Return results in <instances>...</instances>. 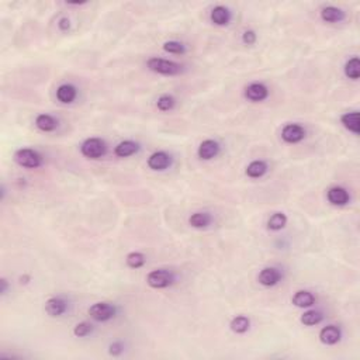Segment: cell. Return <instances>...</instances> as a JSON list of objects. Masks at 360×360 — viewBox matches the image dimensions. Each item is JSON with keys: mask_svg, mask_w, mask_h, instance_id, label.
<instances>
[{"mask_svg": "<svg viewBox=\"0 0 360 360\" xmlns=\"http://www.w3.org/2000/svg\"><path fill=\"white\" fill-rule=\"evenodd\" d=\"M14 161L18 166L27 167V169H37L43 165V158L39 155L37 151L30 150V148H24V150H18L14 154Z\"/></svg>", "mask_w": 360, "mask_h": 360, "instance_id": "6da1fadb", "label": "cell"}, {"mask_svg": "<svg viewBox=\"0 0 360 360\" xmlns=\"http://www.w3.org/2000/svg\"><path fill=\"white\" fill-rule=\"evenodd\" d=\"M146 65L150 68L152 72L159 73V75H178L182 71V67L173 61H167V59H162V58H151L146 62Z\"/></svg>", "mask_w": 360, "mask_h": 360, "instance_id": "7a4b0ae2", "label": "cell"}, {"mask_svg": "<svg viewBox=\"0 0 360 360\" xmlns=\"http://www.w3.org/2000/svg\"><path fill=\"white\" fill-rule=\"evenodd\" d=\"M80 152L88 159H99L105 154V144L103 139L89 138L80 146Z\"/></svg>", "mask_w": 360, "mask_h": 360, "instance_id": "3957f363", "label": "cell"}, {"mask_svg": "<svg viewBox=\"0 0 360 360\" xmlns=\"http://www.w3.org/2000/svg\"><path fill=\"white\" fill-rule=\"evenodd\" d=\"M173 280H175V277H173L172 273L163 270V269L152 270L146 276V283L152 288H166L172 284Z\"/></svg>", "mask_w": 360, "mask_h": 360, "instance_id": "277c9868", "label": "cell"}, {"mask_svg": "<svg viewBox=\"0 0 360 360\" xmlns=\"http://www.w3.org/2000/svg\"><path fill=\"white\" fill-rule=\"evenodd\" d=\"M116 307L109 303H96L89 308V315L97 322L110 321L116 315Z\"/></svg>", "mask_w": 360, "mask_h": 360, "instance_id": "5b68a950", "label": "cell"}, {"mask_svg": "<svg viewBox=\"0 0 360 360\" xmlns=\"http://www.w3.org/2000/svg\"><path fill=\"white\" fill-rule=\"evenodd\" d=\"M305 137V130L300 124H287L282 130V139L287 144H299Z\"/></svg>", "mask_w": 360, "mask_h": 360, "instance_id": "8992f818", "label": "cell"}, {"mask_svg": "<svg viewBox=\"0 0 360 360\" xmlns=\"http://www.w3.org/2000/svg\"><path fill=\"white\" fill-rule=\"evenodd\" d=\"M171 155L165 151H156L148 158V166L152 171H165L171 165Z\"/></svg>", "mask_w": 360, "mask_h": 360, "instance_id": "52a82bcc", "label": "cell"}, {"mask_svg": "<svg viewBox=\"0 0 360 360\" xmlns=\"http://www.w3.org/2000/svg\"><path fill=\"white\" fill-rule=\"evenodd\" d=\"M245 96L246 99L250 100V101H255V103H259V101H263V100L267 99L269 96V89L263 83H259V82H255V83H250L246 86L245 89Z\"/></svg>", "mask_w": 360, "mask_h": 360, "instance_id": "ba28073f", "label": "cell"}, {"mask_svg": "<svg viewBox=\"0 0 360 360\" xmlns=\"http://www.w3.org/2000/svg\"><path fill=\"white\" fill-rule=\"evenodd\" d=\"M280 280H282V273L277 270L276 267H265L259 271V276H258V282L265 287H273L279 284Z\"/></svg>", "mask_w": 360, "mask_h": 360, "instance_id": "9c48e42d", "label": "cell"}, {"mask_svg": "<svg viewBox=\"0 0 360 360\" xmlns=\"http://www.w3.org/2000/svg\"><path fill=\"white\" fill-rule=\"evenodd\" d=\"M220 154V145L214 139H204L197 150V155L203 161H210Z\"/></svg>", "mask_w": 360, "mask_h": 360, "instance_id": "30bf717a", "label": "cell"}, {"mask_svg": "<svg viewBox=\"0 0 360 360\" xmlns=\"http://www.w3.org/2000/svg\"><path fill=\"white\" fill-rule=\"evenodd\" d=\"M327 199L332 205L342 207V205H346L349 203V193L346 188L341 187V186H333L327 192Z\"/></svg>", "mask_w": 360, "mask_h": 360, "instance_id": "8fae6325", "label": "cell"}, {"mask_svg": "<svg viewBox=\"0 0 360 360\" xmlns=\"http://www.w3.org/2000/svg\"><path fill=\"white\" fill-rule=\"evenodd\" d=\"M341 329L335 325H328V327L322 328L321 332H320V341L324 345H336L341 341Z\"/></svg>", "mask_w": 360, "mask_h": 360, "instance_id": "7c38bea8", "label": "cell"}, {"mask_svg": "<svg viewBox=\"0 0 360 360\" xmlns=\"http://www.w3.org/2000/svg\"><path fill=\"white\" fill-rule=\"evenodd\" d=\"M67 308V301L61 297H52L45 303V311L51 316H61L62 314H65Z\"/></svg>", "mask_w": 360, "mask_h": 360, "instance_id": "4fadbf2b", "label": "cell"}, {"mask_svg": "<svg viewBox=\"0 0 360 360\" xmlns=\"http://www.w3.org/2000/svg\"><path fill=\"white\" fill-rule=\"evenodd\" d=\"M76 96H78V90H76V88L73 84L63 83L56 89V99L59 100L61 103H63V104L72 103L73 100L76 99Z\"/></svg>", "mask_w": 360, "mask_h": 360, "instance_id": "5bb4252c", "label": "cell"}, {"mask_svg": "<svg viewBox=\"0 0 360 360\" xmlns=\"http://www.w3.org/2000/svg\"><path fill=\"white\" fill-rule=\"evenodd\" d=\"M341 122L344 124L346 130H349L350 133L356 134V135L360 134V117L357 111L345 113L344 116L341 117Z\"/></svg>", "mask_w": 360, "mask_h": 360, "instance_id": "9a60e30c", "label": "cell"}, {"mask_svg": "<svg viewBox=\"0 0 360 360\" xmlns=\"http://www.w3.org/2000/svg\"><path fill=\"white\" fill-rule=\"evenodd\" d=\"M321 18L324 23H339L345 18V11L335 6H327L321 10Z\"/></svg>", "mask_w": 360, "mask_h": 360, "instance_id": "2e32d148", "label": "cell"}, {"mask_svg": "<svg viewBox=\"0 0 360 360\" xmlns=\"http://www.w3.org/2000/svg\"><path fill=\"white\" fill-rule=\"evenodd\" d=\"M291 301L299 308H310V307L315 304V297L310 291L301 290V291H297V293L294 294Z\"/></svg>", "mask_w": 360, "mask_h": 360, "instance_id": "e0dca14e", "label": "cell"}, {"mask_svg": "<svg viewBox=\"0 0 360 360\" xmlns=\"http://www.w3.org/2000/svg\"><path fill=\"white\" fill-rule=\"evenodd\" d=\"M138 150L139 145L137 144L135 141L127 139V141H122V142H120V144L117 145L116 148H114V154H116V156H118V158H127V156L134 155Z\"/></svg>", "mask_w": 360, "mask_h": 360, "instance_id": "ac0fdd59", "label": "cell"}, {"mask_svg": "<svg viewBox=\"0 0 360 360\" xmlns=\"http://www.w3.org/2000/svg\"><path fill=\"white\" fill-rule=\"evenodd\" d=\"M210 18L211 22L214 23L216 26H227L231 16H229V11H228L227 7H224V6H217V7H214V9L211 10Z\"/></svg>", "mask_w": 360, "mask_h": 360, "instance_id": "d6986e66", "label": "cell"}, {"mask_svg": "<svg viewBox=\"0 0 360 360\" xmlns=\"http://www.w3.org/2000/svg\"><path fill=\"white\" fill-rule=\"evenodd\" d=\"M35 125L38 130L44 131V133H51L54 131L58 125V121L55 118L50 114H39L37 118H35Z\"/></svg>", "mask_w": 360, "mask_h": 360, "instance_id": "ffe728a7", "label": "cell"}, {"mask_svg": "<svg viewBox=\"0 0 360 360\" xmlns=\"http://www.w3.org/2000/svg\"><path fill=\"white\" fill-rule=\"evenodd\" d=\"M245 172H246V175L252 179L262 178V176L267 172L266 162H263V161L250 162L249 165L246 166V171H245Z\"/></svg>", "mask_w": 360, "mask_h": 360, "instance_id": "44dd1931", "label": "cell"}, {"mask_svg": "<svg viewBox=\"0 0 360 360\" xmlns=\"http://www.w3.org/2000/svg\"><path fill=\"white\" fill-rule=\"evenodd\" d=\"M188 222L193 228H207L211 224V216L208 213H194L188 218Z\"/></svg>", "mask_w": 360, "mask_h": 360, "instance_id": "7402d4cb", "label": "cell"}, {"mask_svg": "<svg viewBox=\"0 0 360 360\" xmlns=\"http://www.w3.org/2000/svg\"><path fill=\"white\" fill-rule=\"evenodd\" d=\"M345 75L346 78L352 79V80H357L360 76V61L357 56L350 58L349 61L346 62L345 65Z\"/></svg>", "mask_w": 360, "mask_h": 360, "instance_id": "603a6c76", "label": "cell"}, {"mask_svg": "<svg viewBox=\"0 0 360 360\" xmlns=\"http://www.w3.org/2000/svg\"><path fill=\"white\" fill-rule=\"evenodd\" d=\"M250 327V321L248 316L245 315H238L234 318L231 324H229V328L231 331L235 333H245Z\"/></svg>", "mask_w": 360, "mask_h": 360, "instance_id": "cb8c5ba5", "label": "cell"}, {"mask_svg": "<svg viewBox=\"0 0 360 360\" xmlns=\"http://www.w3.org/2000/svg\"><path fill=\"white\" fill-rule=\"evenodd\" d=\"M286 224H287V217H286V214H284V213H274V214L269 218V221H267V228H269L270 231H280V229H283V228L286 227Z\"/></svg>", "mask_w": 360, "mask_h": 360, "instance_id": "d4e9b609", "label": "cell"}, {"mask_svg": "<svg viewBox=\"0 0 360 360\" xmlns=\"http://www.w3.org/2000/svg\"><path fill=\"white\" fill-rule=\"evenodd\" d=\"M322 320H324V315H322L320 311H315V310L307 311V312H304V314L301 315V322H303L304 325H307V327H314V325H318Z\"/></svg>", "mask_w": 360, "mask_h": 360, "instance_id": "484cf974", "label": "cell"}, {"mask_svg": "<svg viewBox=\"0 0 360 360\" xmlns=\"http://www.w3.org/2000/svg\"><path fill=\"white\" fill-rule=\"evenodd\" d=\"M125 262L131 269H139L145 265V256L141 252H131L125 258Z\"/></svg>", "mask_w": 360, "mask_h": 360, "instance_id": "4316f807", "label": "cell"}, {"mask_svg": "<svg viewBox=\"0 0 360 360\" xmlns=\"http://www.w3.org/2000/svg\"><path fill=\"white\" fill-rule=\"evenodd\" d=\"M175 104H176V100L171 94H162L161 97L156 100V107L161 111L172 110Z\"/></svg>", "mask_w": 360, "mask_h": 360, "instance_id": "83f0119b", "label": "cell"}, {"mask_svg": "<svg viewBox=\"0 0 360 360\" xmlns=\"http://www.w3.org/2000/svg\"><path fill=\"white\" fill-rule=\"evenodd\" d=\"M92 331H93V325H92L90 322L83 321V322H79L78 325L75 327L73 333H75V336H78V338H84V336L90 335Z\"/></svg>", "mask_w": 360, "mask_h": 360, "instance_id": "f1b7e54d", "label": "cell"}, {"mask_svg": "<svg viewBox=\"0 0 360 360\" xmlns=\"http://www.w3.org/2000/svg\"><path fill=\"white\" fill-rule=\"evenodd\" d=\"M163 50L169 52V54H184L186 52V47L179 41H167L163 44Z\"/></svg>", "mask_w": 360, "mask_h": 360, "instance_id": "f546056e", "label": "cell"}, {"mask_svg": "<svg viewBox=\"0 0 360 360\" xmlns=\"http://www.w3.org/2000/svg\"><path fill=\"white\" fill-rule=\"evenodd\" d=\"M242 43L246 45H253L256 43V33L253 30H246L242 34Z\"/></svg>", "mask_w": 360, "mask_h": 360, "instance_id": "4dcf8cb0", "label": "cell"}, {"mask_svg": "<svg viewBox=\"0 0 360 360\" xmlns=\"http://www.w3.org/2000/svg\"><path fill=\"white\" fill-rule=\"evenodd\" d=\"M122 350H124V346H122L121 342H113V344L110 345L109 352H110V355L118 356V355H121Z\"/></svg>", "mask_w": 360, "mask_h": 360, "instance_id": "1f68e13d", "label": "cell"}, {"mask_svg": "<svg viewBox=\"0 0 360 360\" xmlns=\"http://www.w3.org/2000/svg\"><path fill=\"white\" fill-rule=\"evenodd\" d=\"M58 27H59L61 31H68V30L71 28V22L68 20L67 17H63V18H61L59 23H58Z\"/></svg>", "mask_w": 360, "mask_h": 360, "instance_id": "d6a6232c", "label": "cell"}, {"mask_svg": "<svg viewBox=\"0 0 360 360\" xmlns=\"http://www.w3.org/2000/svg\"><path fill=\"white\" fill-rule=\"evenodd\" d=\"M0 284H2L0 293L6 294V291H7V280H6V279H2V280H0Z\"/></svg>", "mask_w": 360, "mask_h": 360, "instance_id": "836d02e7", "label": "cell"}]
</instances>
